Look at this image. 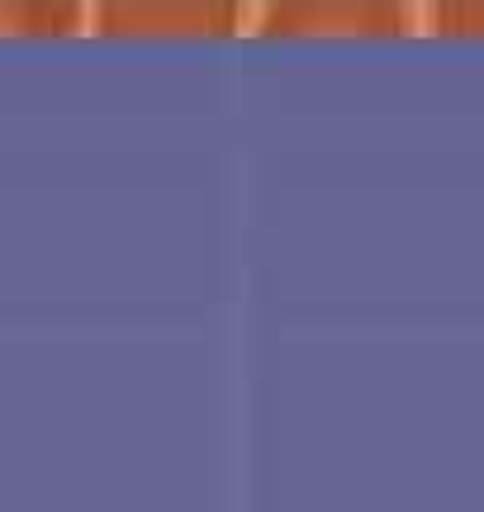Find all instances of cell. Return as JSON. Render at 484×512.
<instances>
[{
	"mask_svg": "<svg viewBox=\"0 0 484 512\" xmlns=\"http://www.w3.org/2000/svg\"><path fill=\"white\" fill-rule=\"evenodd\" d=\"M266 38H399L409 34V0H271Z\"/></svg>",
	"mask_w": 484,
	"mask_h": 512,
	"instance_id": "cell-1",
	"label": "cell"
},
{
	"mask_svg": "<svg viewBox=\"0 0 484 512\" xmlns=\"http://www.w3.org/2000/svg\"><path fill=\"white\" fill-rule=\"evenodd\" d=\"M432 29L442 38H484V0H432Z\"/></svg>",
	"mask_w": 484,
	"mask_h": 512,
	"instance_id": "cell-4",
	"label": "cell"
},
{
	"mask_svg": "<svg viewBox=\"0 0 484 512\" xmlns=\"http://www.w3.org/2000/svg\"><path fill=\"white\" fill-rule=\"evenodd\" d=\"M86 24V0H0V38H67Z\"/></svg>",
	"mask_w": 484,
	"mask_h": 512,
	"instance_id": "cell-3",
	"label": "cell"
},
{
	"mask_svg": "<svg viewBox=\"0 0 484 512\" xmlns=\"http://www.w3.org/2000/svg\"><path fill=\"white\" fill-rule=\"evenodd\" d=\"M91 19L110 38H228L242 0H91Z\"/></svg>",
	"mask_w": 484,
	"mask_h": 512,
	"instance_id": "cell-2",
	"label": "cell"
}]
</instances>
